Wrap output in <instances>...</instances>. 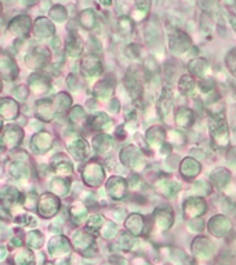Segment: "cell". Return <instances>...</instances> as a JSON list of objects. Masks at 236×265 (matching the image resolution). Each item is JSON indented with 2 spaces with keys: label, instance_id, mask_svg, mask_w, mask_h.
Masks as SVG:
<instances>
[{
  "label": "cell",
  "instance_id": "obj_30",
  "mask_svg": "<svg viewBox=\"0 0 236 265\" xmlns=\"http://www.w3.org/2000/svg\"><path fill=\"white\" fill-rule=\"evenodd\" d=\"M194 120V115H192V110H186V108H180L176 112V123L181 127L190 126V123Z\"/></svg>",
  "mask_w": 236,
  "mask_h": 265
},
{
  "label": "cell",
  "instance_id": "obj_57",
  "mask_svg": "<svg viewBox=\"0 0 236 265\" xmlns=\"http://www.w3.org/2000/svg\"><path fill=\"white\" fill-rule=\"evenodd\" d=\"M230 22H232V26H234V29H235V32H236V17L232 18V20H230Z\"/></svg>",
  "mask_w": 236,
  "mask_h": 265
},
{
  "label": "cell",
  "instance_id": "obj_31",
  "mask_svg": "<svg viewBox=\"0 0 236 265\" xmlns=\"http://www.w3.org/2000/svg\"><path fill=\"white\" fill-rule=\"evenodd\" d=\"M83 50V44H82L80 39L78 36H70V40L66 43V52L70 54V57H79Z\"/></svg>",
  "mask_w": 236,
  "mask_h": 265
},
{
  "label": "cell",
  "instance_id": "obj_47",
  "mask_svg": "<svg viewBox=\"0 0 236 265\" xmlns=\"http://www.w3.org/2000/svg\"><path fill=\"white\" fill-rule=\"evenodd\" d=\"M104 222V218L102 217H100V216H92L90 221H88V228L92 230H100V226L102 225Z\"/></svg>",
  "mask_w": 236,
  "mask_h": 265
},
{
  "label": "cell",
  "instance_id": "obj_32",
  "mask_svg": "<svg viewBox=\"0 0 236 265\" xmlns=\"http://www.w3.org/2000/svg\"><path fill=\"white\" fill-rule=\"evenodd\" d=\"M90 126L94 130H104L105 127H108L110 124V120L108 116L105 115V114H96V115L90 118Z\"/></svg>",
  "mask_w": 236,
  "mask_h": 265
},
{
  "label": "cell",
  "instance_id": "obj_45",
  "mask_svg": "<svg viewBox=\"0 0 236 265\" xmlns=\"http://www.w3.org/2000/svg\"><path fill=\"white\" fill-rule=\"evenodd\" d=\"M86 118V112L83 110V108L80 106H75L72 112L70 114V119L72 122H75V123H79L82 119H84Z\"/></svg>",
  "mask_w": 236,
  "mask_h": 265
},
{
  "label": "cell",
  "instance_id": "obj_21",
  "mask_svg": "<svg viewBox=\"0 0 236 265\" xmlns=\"http://www.w3.org/2000/svg\"><path fill=\"white\" fill-rule=\"evenodd\" d=\"M155 221L160 230H167L173 222V213L170 212V208H158L155 213Z\"/></svg>",
  "mask_w": 236,
  "mask_h": 265
},
{
  "label": "cell",
  "instance_id": "obj_44",
  "mask_svg": "<svg viewBox=\"0 0 236 265\" xmlns=\"http://www.w3.org/2000/svg\"><path fill=\"white\" fill-rule=\"evenodd\" d=\"M119 30H120L122 35H130L132 30V22L128 20V18L123 17L119 20Z\"/></svg>",
  "mask_w": 236,
  "mask_h": 265
},
{
  "label": "cell",
  "instance_id": "obj_10",
  "mask_svg": "<svg viewBox=\"0 0 236 265\" xmlns=\"http://www.w3.org/2000/svg\"><path fill=\"white\" fill-rule=\"evenodd\" d=\"M126 86L127 90L130 92L132 97L140 98L141 92H142V84H141V79H140L138 74L136 70H130L126 75Z\"/></svg>",
  "mask_w": 236,
  "mask_h": 265
},
{
  "label": "cell",
  "instance_id": "obj_54",
  "mask_svg": "<svg viewBox=\"0 0 236 265\" xmlns=\"http://www.w3.org/2000/svg\"><path fill=\"white\" fill-rule=\"evenodd\" d=\"M228 162L232 163L234 166H236V148H232L228 154Z\"/></svg>",
  "mask_w": 236,
  "mask_h": 265
},
{
  "label": "cell",
  "instance_id": "obj_27",
  "mask_svg": "<svg viewBox=\"0 0 236 265\" xmlns=\"http://www.w3.org/2000/svg\"><path fill=\"white\" fill-rule=\"evenodd\" d=\"M159 38H160V29H159V25L154 21H150L146 26H145V39L150 43V46H154L155 43L159 42Z\"/></svg>",
  "mask_w": 236,
  "mask_h": 265
},
{
  "label": "cell",
  "instance_id": "obj_2",
  "mask_svg": "<svg viewBox=\"0 0 236 265\" xmlns=\"http://www.w3.org/2000/svg\"><path fill=\"white\" fill-rule=\"evenodd\" d=\"M60 208V200L57 198L52 194H46L40 198L39 200V206H38V210H39V214L44 218H50L52 216H56Z\"/></svg>",
  "mask_w": 236,
  "mask_h": 265
},
{
  "label": "cell",
  "instance_id": "obj_17",
  "mask_svg": "<svg viewBox=\"0 0 236 265\" xmlns=\"http://www.w3.org/2000/svg\"><path fill=\"white\" fill-rule=\"evenodd\" d=\"M34 32L38 38H48L54 34V25L46 18H38L34 26Z\"/></svg>",
  "mask_w": 236,
  "mask_h": 265
},
{
  "label": "cell",
  "instance_id": "obj_19",
  "mask_svg": "<svg viewBox=\"0 0 236 265\" xmlns=\"http://www.w3.org/2000/svg\"><path fill=\"white\" fill-rule=\"evenodd\" d=\"M52 163H54V170L60 176L72 173V164H70V159L64 154H58L56 158H52Z\"/></svg>",
  "mask_w": 236,
  "mask_h": 265
},
{
  "label": "cell",
  "instance_id": "obj_18",
  "mask_svg": "<svg viewBox=\"0 0 236 265\" xmlns=\"http://www.w3.org/2000/svg\"><path fill=\"white\" fill-rule=\"evenodd\" d=\"M180 172L184 176L185 178H194L198 174L200 173V164L194 159H184L181 163Z\"/></svg>",
  "mask_w": 236,
  "mask_h": 265
},
{
  "label": "cell",
  "instance_id": "obj_37",
  "mask_svg": "<svg viewBox=\"0 0 236 265\" xmlns=\"http://www.w3.org/2000/svg\"><path fill=\"white\" fill-rule=\"evenodd\" d=\"M178 86L182 94H185V96H190V94H192L194 90H195V80H194L190 76H182V78H181V80H180Z\"/></svg>",
  "mask_w": 236,
  "mask_h": 265
},
{
  "label": "cell",
  "instance_id": "obj_40",
  "mask_svg": "<svg viewBox=\"0 0 236 265\" xmlns=\"http://www.w3.org/2000/svg\"><path fill=\"white\" fill-rule=\"evenodd\" d=\"M54 104H56V108H57L60 112H64V110H66L70 108V97L68 94H65V92H61V94H58L57 96Z\"/></svg>",
  "mask_w": 236,
  "mask_h": 265
},
{
  "label": "cell",
  "instance_id": "obj_43",
  "mask_svg": "<svg viewBox=\"0 0 236 265\" xmlns=\"http://www.w3.org/2000/svg\"><path fill=\"white\" fill-rule=\"evenodd\" d=\"M2 198H3L4 202H6V200L14 202L16 198H21V194H20L17 190H14V188L6 186V188H3V190H2Z\"/></svg>",
  "mask_w": 236,
  "mask_h": 265
},
{
  "label": "cell",
  "instance_id": "obj_9",
  "mask_svg": "<svg viewBox=\"0 0 236 265\" xmlns=\"http://www.w3.org/2000/svg\"><path fill=\"white\" fill-rule=\"evenodd\" d=\"M208 230L216 236H224L230 230V220L225 218L224 216H216L208 222Z\"/></svg>",
  "mask_w": 236,
  "mask_h": 265
},
{
  "label": "cell",
  "instance_id": "obj_1",
  "mask_svg": "<svg viewBox=\"0 0 236 265\" xmlns=\"http://www.w3.org/2000/svg\"><path fill=\"white\" fill-rule=\"evenodd\" d=\"M208 127L212 132V137L220 145V146H226L228 141H230V136H228V127H226V122L224 119V115L217 114L210 118L208 122Z\"/></svg>",
  "mask_w": 236,
  "mask_h": 265
},
{
  "label": "cell",
  "instance_id": "obj_25",
  "mask_svg": "<svg viewBox=\"0 0 236 265\" xmlns=\"http://www.w3.org/2000/svg\"><path fill=\"white\" fill-rule=\"evenodd\" d=\"M127 230H132V235H140L144 230V218L140 214H132V217H128L126 222Z\"/></svg>",
  "mask_w": 236,
  "mask_h": 265
},
{
  "label": "cell",
  "instance_id": "obj_12",
  "mask_svg": "<svg viewBox=\"0 0 236 265\" xmlns=\"http://www.w3.org/2000/svg\"><path fill=\"white\" fill-rule=\"evenodd\" d=\"M30 20L26 16H18L10 24V30H12L14 35L18 36H26L30 30Z\"/></svg>",
  "mask_w": 236,
  "mask_h": 265
},
{
  "label": "cell",
  "instance_id": "obj_13",
  "mask_svg": "<svg viewBox=\"0 0 236 265\" xmlns=\"http://www.w3.org/2000/svg\"><path fill=\"white\" fill-rule=\"evenodd\" d=\"M24 138V134L21 128L17 126H7L3 130V144L8 146H17L21 140Z\"/></svg>",
  "mask_w": 236,
  "mask_h": 265
},
{
  "label": "cell",
  "instance_id": "obj_5",
  "mask_svg": "<svg viewBox=\"0 0 236 265\" xmlns=\"http://www.w3.org/2000/svg\"><path fill=\"white\" fill-rule=\"evenodd\" d=\"M120 160L132 168H138L142 166V156L136 146H127L120 152Z\"/></svg>",
  "mask_w": 236,
  "mask_h": 265
},
{
  "label": "cell",
  "instance_id": "obj_26",
  "mask_svg": "<svg viewBox=\"0 0 236 265\" xmlns=\"http://www.w3.org/2000/svg\"><path fill=\"white\" fill-rule=\"evenodd\" d=\"M2 116L4 119H14L18 114V105L10 100V98H4L2 101Z\"/></svg>",
  "mask_w": 236,
  "mask_h": 265
},
{
  "label": "cell",
  "instance_id": "obj_52",
  "mask_svg": "<svg viewBox=\"0 0 236 265\" xmlns=\"http://www.w3.org/2000/svg\"><path fill=\"white\" fill-rule=\"evenodd\" d=\"M190 228L194 230H200L203 228V221L202 220H192L190 222Z\"/></svg>",
  "mask_w": 236,
  "mask_h": 265
},
{
  "label": "cell",
  "instance_id": "obj_49",
  "mask_svg": "<svg viewBox=\"0 0 236 265\" xmlns=\"http://www.w3.org/2000/svg\"><path fill=\"white\" fill-rule=\"evenodd\" d=\"M226 64H228V66H230V72L236 76V50H234V52H230V54H228Z\"/></svg>",
  "mask_w": 236,
  "mask_h": 265
},
{
  "label": "cell",
  "instance_id": "obj_51",
  "mask_svg": "<svg viewBox=\"0 0 236 265\" xmlns=\"http://www.w3.org/2000/svg\"><path fill=\"white\" fill-rule=\"evenodd\" d=\"M115 230H116V225L112 224V222H108L106 226H105L104 234H102V235H104L105 238H112L115 235Z\"/></svg>",
  "mask_w": 236,
  "mask_h": 265
},
{
  "label": "cell",
  "instance_id": "obj_22",
  "mask_svg": "<svg viewBox=\"0 0 236 265\" xmlns=\"http://www.w3.org/2000/svg\"><path fill=\"white\" fill-rule=\"evenodd\" d=\"M158 108H159V114L163 118L170 114V110L173 108V94H172L170 90H163V94H162L160 100H159Z\"/></svg>",
  "mask_w": 236,
  "mask_h": 265
},
{
  "label": "cell",
  "instance_id": "obj_50",
  "mask_svg": "<svg viewBox=\"0 0 236 265\" xmlns=\"http://www.w3.org/2000/svg\"><path fill=\"white\" fill-rule=\"evenodd\" d=\"M14 96H16V98H18V100H22L24 101L25 98L28 97V90L24 86H20L14 90Z\"/></svg>",
  "mask_w": 236,
  "mask_h": 265
},
{
  "label": "cell",
  "instance_id": "obj_28",
  "mask_svg": "<svg viewBox=\"0 0 236 265\" xmlns=\"http://www.w3.org/2000/svg\"><path fill=\"white\" fill-rule=\"evenodd\" d=\"M92 142H94V148H96L98 154H105V152H108V150L114 146V145H112V140H110V136H106V134H100V136H97Z\"/></svg>",
  "mask_w": 236,
  "mask_h": 265
},
{
  "label": "cell",
  "instance_id": "obj_38",
  "mask_svg": "<svg viewBox=\"0 0 236 265\" xmlns=\"http://www.w3.org/2000/svg\"><path fill=\"white\" fill-rule=\"evenodd\" d=\"M52 190L57 194V195H66L68 190H70V181L64 178H56L52 182Z\"/></svg>",
  "mask_w": 236,
  "mask_h": 265
},
{
  "label": "cell",
  "instance_id": "obj_14",
  "mask_svg": "<svg viewBox=\"0 0 236 265\" xmlns=\"http://www.w3.org/2000/svg\"><path fill=\"white\" fill-rule=\"evenodd\" d=\"M185 214L190 217H198L206 212V203L199 198H190L184 204Z\"/></svg>",
  "mask_w": 236,
  "mask_h": 265
},
{
  "label": "cell",
  "instance_id": "obj_4",
  "mask_svg": "<svg viewBox=\"0 0 236 265\" xmlns=\"http://www.w3.org/2000/svg\"><path fill=\"white\" fill-rule=\"evenodd\" d=\"M82 72L87 78H94V76L100 75L102 72V64L100 61V58L96 57L94 54H90V56L83 58Z\"/></svg>",
  "mask_w": 236,
  "mask_h": 265
},
{
  "label": "cell",
  "instance_id": "obj_34",
  "mask_svg": "<svg viewBox=\"0 0 236 265\" xmlns=\"http://www.w3.org/2000/svg\"><path fill=\"white\" fill-rule=\"evenodd\" d=\"M29 84H30L32 88H35L36 92H46L47 88H48V80H47L44 76H40V75L30 76V79H29Z\"/></svg>",
  "mask_w": 236,
  "mask_h": 265
},
{
  "label": "cell",
  "instance_id": "obj_23",
  "mask_svg": "<svg viewBox=\"0 0 236 265\" xmlns=\"http://www.w3.org/2000/svg\"><path fill=\"white\" fill-rule=\"evenodd\" d=\"M156 186H158L159 192H162V195L167 196V198H174L180 190V185L172 180H162L156 184Z\"/></svg>",
  "mask_w": 236,
  "mask_h": 265
},
{
  "label": "cell",
  "instance_id": "obj_15",
  "mask_svg": "<svg viewBox=\"0 0 236 265\" xmlns=\"http://www.w3.org/2000/svg\"><path fill=\"white\" fill-rule=\"evenodd\" d=\"M70 152L74 155L75 159L78 160H84L90 155V150H88V144L84 140H76L70 145Z\"/></svg>",
  "mask_w": 236,
  "mask_h": 265
},
{
  "label": "cell",
  "instance_id": "obj_3",
  "mask_svg": "<svg viewBox=\"0 0 236 265\" xmlns=\"http://www.w3.org/2000/svg\"><path fill=\"white\" fill-rule=\"evenodd\" d=\"M83 180L90 186H98L104 181V168H101V164L92 162L83 170Z\"/></svg>",
  "mask_w": 236,
  "mask_h": 265
},
{
  "label": "cell",
  "instance_id": "obj_42",
  "mask_svg": "<svg viewBox=\"0 0 236 265\" xmlns=\"http://www.w3.org/2000/svg\"><path fill=\"white\" fill-rule=\"evenodd\" d=\"M70 217L74 220V222H80L83 220H86L87 217V212L86 208H82V206H78V208H74L70 210Z\"/></svg>",
  "mask_w": 236,
  "mask_h": 265
},
{
  "label": "cell",
  "instance_id": "obj_7",
  "mask_svg": "<svg viewBox=\"0 0 236 265\" xmlns=\"http://www.w3.org/2000/svg\"><path fill=\"white\" fill-rule=\"evenodd\" d=\"M190 46V40L188 36L185 35L184 32H174L173 35L170 36V50L174 54H182L185 52Z\"/></svg>",
  "mask_w": 236,
  "mask_h": 265
},
{
  "label": "cell",
  "instance_id": "obj_16",
  "mask_svg": "<svg viewBox=\"0 0 236 265\" xmlns=\"http://www.w3.org/2000/svg\"><path fill=\"white\" fill-rule=\"evenodd\" d=\"M38 116L43 120L50 122L56 116V104L48 100H40L38 102Z\"/></svg>",
  "mask_w": 236,
  "mask_h": 265
},
{
  "label": "cell",
  "instance_id": "obj_6",
  "mask_svg": "<svg viewBox=\"0 0 236 265\" xmlns=\"http://www.w3.org/2000/svg\"><path fill=\"white\" fill-rule=\"evenodd\" d=\"M52 140H54L52 138V134H48V132H38L36 136H34V138H32L30 148H32V150H34L35 154H43V152H46V150L52 148Z\"/></svg>",
  "mask_w": 236,
  "mask_h": 265
},
{
  "label": "cell",
  "instance_id": "obj_46",
  "mask_svg": "<svg viewBox=\"0 0 236 265\" xmlns=\"http://www.w3.org/2000/svg\"><path fill=\"white\" fill-rule=\"evenodd\" d=\"M194 190L199 195H208L210 194V185H208V181H199L194 186Z\"/></svg>",
  "mask_w": 236,
  "mask_h": 265
},
{
  "label": "cell",
  "instance_id": "obj_48",
  "mask_svg": "<svg viewBox=\"0 0 236 265\" xmlns=\"http://www.w3.org/2000/svg\"><path fill=\"white\" fill-rule=\"evenodd\" d=\"M42 239H43V236H42V234H39V230H35V232H32V234L29 235V242H30V244H32L34 248H39V246H40Z\"/></svg>",
  "mask_w": 236,
  "mask_h": 265
},
{
  "label": "cell",
  "instance_id": "obj_53",
  "mask_svg": "<svg viewBox=\"0 0 236 265\" xmlns=\"http://www.w3.org/2000/svg\"><path fill=\"white\" fill-rule=\"evenodd\" d=\"M78 78H75L74 75H70L68 79H66V83H68V86H70V90H76V87H78Z\"/></svg>",
  "mask_w": 236,
  "mask_h": 265
},
{
  "label": "cell",
  "instance_id": "obj_24",
  "mask_svg": "<svg viewBox=\"0 0 236 265\" xmlns=\"http://www.w3.org/2000/svg\"><path fill=\"white\" fill-rule=\"evenodd\" d=\"M212 181L214 185H217L218 188H224L225 185L230 182V173L226 168H217L212 173Z\"/></svg>",
  "mask_w": 236,
  "mask_h": 265
},
{
  "label": "cell",
  "instance_id": "obj_8",
  "mask_svg": "<svg viewBox=\"0 0 236 265\" xmlns=\"http://www.w3.org/2000/svg\"><path fill=\"white\" fill-rule=\"evenodd\" d=\"M48 61V52L43 47H36L26 57V65L29 68H42Z\"/></svg>",
  "mask_w": 236,
  "mask_h": 265
},
{
  "label": "cell",
  "instance_id": "obj_33",
  "mask_svg": "<svg viewBox=\"0 0 236 265\" xmlns=\"http://www.w3.org/2000/svg\"><path fill=\"white\" fill-rule=\"evenodd\" d=\"M190 70L195 76L202 78L204 75V72L208 70V61L203 60V58H196V60L190 62Z\"/></svg>",
  "mask_w": 236,
  "mask_h": 265
},
{
  "label": "cell",
  "instance_id": "obj_29",
  "mask_svg": "<svg viewBox=\"0 0 236 265\" xmlns=\"http://www.w3.org/2000/svg\"><path fill=\"white\" fill-rule=\"evenodd\" d=\"M166 138V132L162 127H152L146 134V141L150 145H162Z\"/></svg>",
  "mask_w": 236,
  "mask_h": 265
},
{
  "label": "cell",
  "instance_id": "obj_20",
  "mask_svg": "<svg viewBox=\"0 0 236 265\" xmlns=\"http://www.w3.org/2000/svg\"><path fill=\"white\" fill-rule=\"evenodd\" d=\"M2 75H3L4 79H8V80L16 79L18 75V70L17 66H16V62H14L10 57H7L6 54L2 57Z\"/></svg>",
  "mask_w": 236,
  "mask_h": 265
},
{
  "label": "cell",
  "instance_id": "obj_41",
  "mask_svg": "<svg viewBox=\"0 0 236 265\" xmlns=\"http://www.w3.org/2000/svg\"><path fill=\"white\" fill-rule=\"evenodd\" d=\"M50 16H52V18L56 22H64L65 18H66V12H65V8L62 6H56L52 8Z\"/></svg>",
  "mask_w": 236,
  "mask_h": 265
},
{
  "label": "cell",
  "instance_id": "obj_11",
  "mask_svg": "<svg viewBox=\"0 0 236 265\" xmlns=\"http://www.w3.org/2000/svg\"><path fill=\"white\" fill-rule=\"evenodd\" d=\"M106 190L115 200H120L126 194V181L120 177H114L108 181Z\"/></svg>",
  "mask_w": 236,
  "mask_h": 265
},
{
  "label": "cell",
  "instance_id": "obj_35",
  "mask_svg": "<svg viewBox=\"0 0 236 265\" xmlns=\"http://www.w3.org/2000/svg\"><path fill=\"white\" fill-rule=\"evenodd\" d=\"M10 173H12V176L14 178L22 180L28 177L29 170L25 164L21 163V162H17V163H12V166H10Z\"/></svg>",
  "mask_w": 236,
  "mask_h": 265
},
{
  "label": "cell",
  "instance_id": "obj_36",
  "mask_svg": "<svg viewBox=\"0 0 236 265\" xmlns=\"http://www.w3.org/2000/svg\"><path fill=\"white\" fill-rule=\"evenodd\" d=\"M112 92H114V86L110 84V82L108 79L100 82L96 87V96L100 98H108Z\"/></svg>",
  "mask_w": 236,
  "mask_h": 265
},
{
  "label": "cell",
  "instance_id": "obj_55",
  "mask_svg": "<svg viewBox=\"0 0 236 265\" xmlns=\"http://www.w3.org/2000/svg\"><path fill=\"white\" fill-rule=\"evenodd\" d=\"M110 110H112V112H118V110H119V102H118L116 100H114V101L110 102Z\"/></svg>",
  "mask_w": 236,
  "mask_h": 265
},
{
  "label": "cell",
  "instance_id": "obj_39",
  "mask_svg": "<svg viewBox=\"0 0 236 265\" xmlns=\"http://www.w3.org/2000/svg\"><path fill=\"white\" fill-rule=\"evenodd\" d=\"M79 20H80L82 25L87 29L94 28V25H96V14L92 10H84L80 14Z\"/></svg>",
  "mask_w": 236,
  "mask_h": 265
},
{
  "label": "cell",
  "instance_id": "obj_56",
  "mask_svg": "<svg viewBox=\"0 0 236 265\" xmlns=\"http://www.w3.org/2000/svg\"><path fill=\"white\" fill-rule=\"evenodd\" d=\"M115 217L116 218H123V217H124V213H123V212H118V213H115Z\"/></svg>",
  "mask_w": 236,
  "mask_h": 265
}]
</instances>
